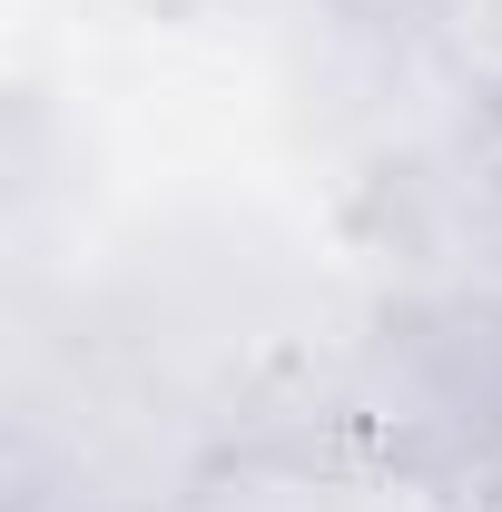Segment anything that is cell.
<instances>
[{"mask_svg":"<svg viewBox=\"0 0 502 512\" xmlns=\"http://www.w3.org/2000/svg\"><path fill=\"white\" fill-rule=\"evenodd\" d=\"M404 10H414L424 50H434L473 99L502 109V0H404Z\"/></svg>","mask_w":502,"mask_h":512,"instance_id":"cell-1","label":"cell"},{"mask_svg":"<svg viewBox=\"0 0 502 512\" xmlns=\"http://www.w3.org/2000/svg\"><path fill=\"white\" fill-rule=\"evenodd\" d=\"M473 512H502V483H483V493H473Z\"/></svg>","mask_w":502,"mask_h":512,"instance_id":"cell-2","label":"cell"}]
</instances>
